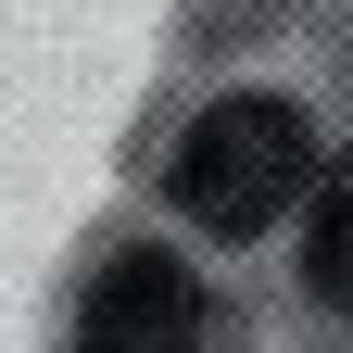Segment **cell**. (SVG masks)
Listing matches in <instances>:
<instances>
[{"instance_id": "2", "label": "cell", "mask_w": 353, "mask_h": 353, "mask_svg": "<svg viewBox=\"0 0 353 353\" xmlns=\"http://www.w3.org/2000/svg\"><path fill=\"white\" fill-rule=\"evenodd\" d=\"M190 328H202V290H190L176 252H114L101 278H88V303H76V341H101V353H126V341H190Z\"/></svg>"}, {"instance_id": "3", "label": "cell", "mask_w": 353, "mask_h": 353, "mask_svg": "<svg viewBox=\"0 0 353 353\" xmlns=\"http://www.w3.org/2000/svg\"><path fill=\"white\" fill-rule=\"evenodd\" d=\"M303 290L353 316V152L316 164V214H303Z\"/></svg>"}, {"instance_id": "1", "label": "cell", "mask_w": 353, "mask_h": 353, "mask_svg": "<svg viewBox=\"0 0 353 353\" xmlns=\"http://www.w3.org/2000/svg\"><path fill=\"white\" fill-rule=\"evenodd\" d=\"M316 190V126H303L278 88H228V101L190 114V139H176V214L214 240H252L278 228V214Z\"/></svg>"}]
</instances>
